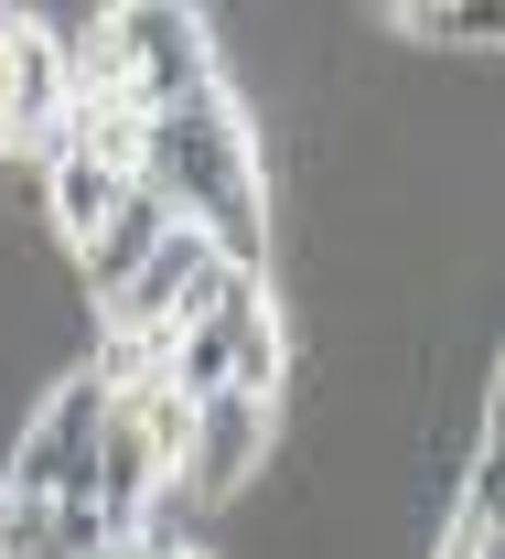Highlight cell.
I'll use <instances>...</instances> for the list:
<instances>
[{
  "mask_svg": "<svg viewBox=\"0 0 505 559\" xmlns=\"http://www.w3.org/2000/svg\"><path fill=\"white\" fill-rule=\"evenodd\" d=\"M97 430H108V377L97 366H65L22 430H11V474H0V506H55V495H97Z\"/></svg>",
  "mask_w": 505,
  "mask_h": 559,
  "instance_id": "6da1fadb",
  "label": "cell"
},
{
  "mask_svg": "<svg viewBox=\"0 0 505 559\" xmlns=\"http://www.w3.org/2000/svg\"><path fill=\"white\" fill-rule=\"evenodd\" d=\"M269 441H280V409H269V399H237V388L205 399V409H194V452H183L172 495H183L194 516H205V506H237L248 474L269 463Z\"/></svg>",
  "mask_w": 505,
  "mask_h": 559,
  "instance_id": "7a4b0ae2",
  "label": "cell"
},
{
  "mask_svg": "<svg viewBox=\"0 0 505 559\" xmlns=\"http://www.w3.org/2000/svg\"><path fill=\"white\" fill-rule=\"evenodd\" d=\"M161 237H172V205H161L151 183H130V194H119V215H108V226H97V237L75 248V280H86V301H108V290L141 270Z\"/></svg>",
  "mask_w": 505,
  "mask_h": 559,
  "instance_id": "3957f363",
  "label": "cell"
},
{
  "mask_svg": "<svg viewBox=\"0 0 505 559\" xmlns=\"http://www.w3.org/2000/svg\"><path fill=\"white\" fill-rule=\"evenodd\" d=\"M119 194H130V183H119V173H97L86 151H44V226L65 237V259L108 226V215H119Z\"/></svg>",
  "mask_w": 505,
  "mask_h": 559,
  "instance_id": "277c9868",
  "label": "cell"
},
{
  "mask_svg": "<svg viewBox=\"0 0 505 559\" xmlns=\"http://www.w3.org/2000/svg\"><path fill=\"white\" fill-rule=\"evenodd\" d=\"M398 33H420V44H452V55H462V44L484 55V44H495V11H398Z\"/></svg>",
  "mask_w": 505,
  "mask_h": 559,
  "instance_id": "5b68a950",
  "label": "cell"
},
{
  "mask_svg": "<svg viewBox=\"0 0 505 559\" xmlns=\"http://www.w3.org/2000/svg\"><path fill=\"white\" fill-rule=\"evenodd\" d=\"M86 559H141V549H130V538H108V549H86Z\"/></svg>",
  "mask_w": 505,
  "mask_h": 559,
  "instance_id": "8992f818",
  "label": "cell"
},
{
  "mask_svg": "<svg viewBox=\"0 0 505 559\" xmlns=\"http://www.w3.org/2000/svg\"><path fill=\"white\" fill-rule=\"evenodd\" d=\"M161 559H205V549H161Z\"/></svg>",
  "mask_w": 505,
  "mask_h": 559,
  "instance_id": "52a82bcc",
  "label": "cell"
}]
</instances>
